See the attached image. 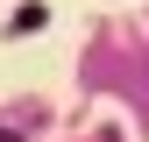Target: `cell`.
I'll use <instances>...</instances> for the list:
<instances>
[{
	"label": "cell",
	"mask_w": 149,
	"mask_h": 142,
	"mask_svg": "<svg viewBox=\"0 0 149 142\" xmlns=\"http://www.w3.org/2000/svg\"><path fill=\"white\" fill-rule=\"evenodd\" d=\"M0 142H22V128H0Z\"/></svg>",
	"instance_id": "6da1fadb"
}]
</instances>
